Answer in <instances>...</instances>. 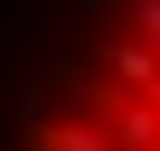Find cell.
<instances>
[{
    "label": "cell",
    "mask_w": 160,
    "mask_h": 151,
    "mask_svg": "<svg viewBox=\"0 0 160 151\" xmlns=\"http://www.w3.org/2000/svg\"><path fill=\"white\" fill-rule=\"evenodd\" d=\"M132 29H141V38L160 47V0H132Z\"/></svg>",
    "instance_id": "obj_1"
}]
</instances>
